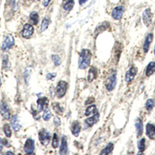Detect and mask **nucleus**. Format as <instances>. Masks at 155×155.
Instances as JSON below:
<instances>
[{
    "label": "nucleus",
    "mask_w": 155,
    "mask_h": 155,
    "mask_svg": "<svg viewBox=\"0 0 155 155\" xmlns=\"http://www.w3.org/2000/svg\"><path fill=\"white\" fill-rule=\"evenodd\" d=\"M91 58V51L88 49H84L80 53L79 58V68L80 69H86L90 64Z\"/></svg>",
    "instance_id": "f257e3e1"
},
{
    "label": "nucleus",
    "mask_w": 155,
    "mask_h": 155,
    "mask_svg": "<svg viewBox=\"0 0 155 155\" xmlns=\"http://www.w3.org/2000/svg\"><path fill=\"white\" fill-rule=\"evenodd\" d=\"M38 136H39V140L40 141V143L44 146H47L50 143L51 139V133L47 130H44V129H42L39 131Z\"/></svg>",
    "instance_id": "f03ea898"
},
{
    "label": "nucleus",
    "mask_w": 155,
    "mask_h": 155,
    "mask_svg": "<svg viewBox=\"0 0 155 155\" xmlns=\"http://www.w3.org/2000/svg\"><path fill=\"white\" fill-rule=\"evenodd\" d=\"M68 85L66 81L61 80L58 82L57 88H56V95L58 98H63L65 96L67 90H68Z\"/></svg>",
    "instance_id": "7ed1b4c3"
},
{
    "label": "nucleus",
    "mask_w": 155,
    "mask_h": 155,
    "mask_svg": "<svg viewBox=\"0 0 155 155\" xmlns=\"http://www.w3.org/2000/svg\"><path fill=\"white\" fill-rule=\"evenodd\" d=\"M15 40L12 35H8L3 40V45H2V49L3 51H7L14 45Z\"/></svg>",
    "instance_id": "20e7f679"
},
{
    "label": "nucleus",
    "mask_w": 155,
    "mask_h": 155,
    "mask_svg": "<svg viewBox=\"0 0 155 155\" xmlns=\"http://www.w3.org/2000/svg\"><path fill=\"white\" fill-rule=\"evenodd\" d=\"M125 12V7L123 5H118L116 8H114L112 12V16L114 20H119L123 16V13Z\"/></svg>",
    "instance_id": "39448f33"
},
{
    "label": "nucleus",
    "mask_w": 155,
    "mask_h": 155,
    "mask_svg": "<svg viewBox=\"0 0 155 155\" xmlns=\"http://www.w3.org/2000/svg\"><path fill=\"white\" fill-rule=\"evenodd\" d=\"M116 84V72H114L111 74L110 76L109 77V79H107L106 81V89L108 91H111L112 90H113Z\"/></svg>",
    "instance_id": "423d86ee"
},
{
    "label": "nucleus",
    "mask_w": 155,
    "mask_h": 155,
    "mask_svg": "<svg viewBox=\"0 0 155 155\" xmlns=\"http://www.w3.org/2000/svg\"><path fill=\"white\" fill-rule=\"evenodd\" d=\"M33 31H34V29H33V27L32 25L29 24V23H26L23 28L22 33H21L22 37L26 38V39H28L32 36L33 33Z\"/></svg>",
    "instance_id": "0eeeda50"
},
{
    "label": "nucleus",
    "mask_w": 155,
    "mask_h": 155,
    "mask_svg": "<svg viewBox=\"0 0 155 155\" xmlns=\"http://www.w3.org/2000/svg\"><path fill=\"white\" fill-rule=\"evenodd\" d=\"M48 102L49 100L47 97H43V98H40L37 99V110L38 112H41V111H44L47 109V106H48Z\"/></svg>",
    "instance_id": "6e6552de"
},
{
    "label": "nucleus",
    "mask_w": 155,
    "mask_h": 155,
    "mask_svg": "<svg viewBox=\"0 0 155 155\" xmlns=\"http://www.w3.org/2000/svg\"><path fill=\"white\" fill-rule=\"evenodd\" d=\"M137 68L135 66H132L126 74V82H130V81H133L136 75H137Z\"/></svg>",
    "instance_id": "1a4fd4ad"
},
{
    "label": "nucleus",
    "mask_w": 155,
    "mask_h": 155,
    "mask_svg": "<svg viewBox=\"0 0 155 155\" xmlns=\"http://www.w3.org/2000/svg\"><path fill=\"white\" fill-rule=\"evenodd\" d=\"M0 113L2 114V116L4 117V119H8L10 117V112L9 106H8L7 103L5 102H3L2 103L0 104Z\"/></svg>",
    "instance_id": "9d476101"
},
{
    "label": "nucleus",
    "mask_w": 155,
    "mask_h": 155,
    "mask_svg": "<svg viewBox=\"0 0 155 155\" xmlns=\"http://www.w3.org/2000/svg\"><path fill=\"white\" fill-rule=\"evenodd\" d=\"M143 23L147 27H149L152 22V12H151L150 9H147V10H144L143 13Z\"/></svg>",
    "instance_id": "9b49d317"
},
{
    "label": "nucleus",
    "mask_w": 155,
    "mask_h": 155,
    "mask_svg": "<svg viewBox=\"0 0 155 155\" xmlns=\"http://www.w3.org/2000/svg\"><path fill=\"white\" fill-rule=\"evenodd\" d=\"M35 148V144H34V140L32 139H28L26 141V143L24 144V151L27 154H33V150Z\"/></svg>",
    "instance_id": "f8f14e48"
},
{
    "label": "nucleus",
    "mask_w": 155,
    "mask_h": 155,
    "mask_svg": "<svg viewBox=\"0 0 155 155\" xmlns=\"http://www.w3.org/2000/svg\"><path fill=\"white\" fill-rule=\"evenodd\" d=\"M146 134L151 140L155 139V126L153 123H147L146 126Z\"/></svg>",
    "instance_id": "ddd939ff"
},
{
    "label": "nucleus",
    "mask_w": 155,
    "mask_h": 155,
    "mask_svg": "<svg viewBox=\"0 0 155 155\" xmlns=\"http://www.w3.org/2000/svg\"><path fill=\"white\" fill-rule=\"evenodd\" d=\"M99 119V113H95L91 117L87 118L85 121V124L86 125V127H91L92 126L98 122Z\"/></svg>",
    "instance_id": "4468645a"
},
{
    "label": "nucleus",
    "mask_w": 155,
    "mask_h": 155,
    "mask_svg": "<svg viewBox=\"0 0 155 155\" xmlns=\"http://www.w3.org/2000/svg\"><path fill=\"white\" fill-rule=\"evenodd\" d=\"M153 39H154V35L153 33H148L145 38V41L143 44V51L147 53L150 49V44L152 43Z\"/></svg>",
    "instance_id": "2eb2a0df"
},
{
    "label": "nucleus",
    "mask_w": 155,
    "mask_h": 155,
    "mask_svg": "<svg viewBox=\"0 0 155 155\" xmlns=\"http://www.w3.org/2000/svg\"><path fill=\"white\" fill-rule=\"evenodd\" d=\"M11 125L12 126V129L16 132H18L21 129V125H20V121H19L18 116L16 115H14L11 117Z\"/></svg>",
    "instance_id": "dca6fc26"
},
{
    "label": "nucleus",
    "mask_w": 155,
    "mask_h": 155,
    "mask_svg": "<svg viewBox=\"0 0 155 155\" xmlns=\"http://www.w3.org/2000/svg\"><path fill=\"white\" fill-rule=\"evenodd\" d=\"M68 142L65 136H63L61 139V148H60V154L64 155L68 153Z\"/></svg>",
    "instance_id": "f3484780"
},
{
    "label": "nucleus",
    "mask_w": 155,
    "mask_h": 155,
    "mask_svg": "<svg viewBox=\"0 0 155 155\" xmlns=\"http://www.w3.org/2000/svg\"><path fill=\"white\" fill-rule=\"evenodd\" d=\"M71 130L72 133H73V135L75 137H78L81 131V124L78 121H74V123H72V126H71Z\"/></svg>",
    "instance_id": "a211bd4d"
},
{
    "label": "nucleus",
    "mask_w": 155,
    "mask_h": 155,
    "mask_svg": "<svg viewBox=\"0 0 155 155\" xmlns=\"http://www.w3.org/2000/svg\"><path fill=\"white\" fill-rule=\"evenodd\" d=\"M74 5V0H63L62 7L66 11H71Z\"/></svg>",
    "instance_id": "6ab92c4d"
},
{
    "label": "nucleus",
    "mask_w": 155,
    "mask_h": 155,
    "mask_svg": "<svg viewBox=\"0 0 155 155\" xmlns=\"http://www.w3.org/2000/svg\"><path fill=\"white\" fill-rule=\"evenodd\" d=\"M135 126L136 129H137V137H140V136L143 134V122L140 119H138L136 121L135 123Z\"/></svg>",
    "instance_id": "aec40b11"
},
{
    "label": "nucleus",
    "mask_w": 155,
    "mask_h": 155,
    "mask_svg": "<svg viewBox=\"0 0 155 155\" xmlns=\"http://www.w3.org/2000/svg\"><path fill=\"white\" fill-rule=\"evenodd\" d=\"M96 77H97V70H96V68L91 67V68L89 69V73H88V78H87L88 81L91 82L94 79H96Z\"/></svg>",
    "instance_id": "412c9836"
},
{
    "label": "nucleus",
    "mask_w": 155,
    "mask_h": 155,
    "mask_svg": "<svg viewBox=\"0 0 155 155\" xmlns=\"http://www.w3.org/2000/svg\"><path fill=\"white\" fill-rule=\"evenodd\" d=\"M155 72V61L150 62L146 68V75L147 77L152 75Z\"/></svg>",
    "instance_id": "4be33fe9"
},
{
    "label": "nucleus",
    "mask_w": 155,
    "mask_h": 155,
    "mask_svg": "<svg viewBox=\"0 0 155 155\" xmlns=\"http://www.w3.org/2000/svg\"><path fill=\"white\" fill-rule=\"evenodd\" d=\"M52 108H53V110H54L56 113L58 114V115H62V114H63L64 109L62 108L61 106L59 103H57V102L53 103Z\"/></svg>",
    "instance_id": "5701e85b"
},
{
    "label": "nucleus",
    "mask_w": 155,
    "mask_h": 155,
    "mask_svg": "<svg viewBox=\"0 0 155 155\" xmlns=\"http://www.w3.org/2000/svg\"><path fill=\"white\" fill-rule=\"evenodd\" d=\"M113 148H114L113 143H108L106 147L104 148L103 150L100 152V154H110V153L113 151Z\"/></svg>",
    "instance_id": "b1692460"
},
{
    "label": "nucleus",
    "mask_w": 155,
    "mask_h": 155,
    "mask_svg": "<svg viewBox=\"0 0 155 155\" xmlns=\"http://www.w3.org/2000/svg\"><path fill=\"white\" fill-rule=\"evenodd\" d=\"M30 21L33 23V25H37L39 22V14L37 12H32L30 15Z\"/></svg>",
    "instance_id": "393cba45"
},
{
    "label": "nucleus",
    "mask_w": 155,
    "mask_h": 155,
    "mask_svg": "<svg viewBox=\"0 0 155 155\" xmlns=\"http://www.w3.org/2000/svg\"><path fill=\"white\" fill-rule=\"evenodd\" d=\"M96 112V106L95 105H91L89 106L88 108L86 109L85 110V115L86 116H89L91 114H95Z\"/></svg>",
    "instance_id": "a878e982"
},
{
    "label": "nucleus",
    "mask_w": 155,
    "mask_h": 155,
    "mask_svg": "<svg viewBox=\"0 0 155 155\" xmlns=\"http://www.w3.org/2000/svg\"><path fill=\"white\" fill-rule=\"evenodd\" d=\"M154 104H155L154 100L152 99V98H149L145 104V107L146 109H147V110L150 112V111L153 109V108L154 107Z\"/></svg>",
    "instance_id": "bb28decb"
},
{
    "label": "nucleus",
    "mask_w": 155,
    "mask_h": 155,
    "mask_svg": "<svg viewBox=\"0 0 155 155\" xmlns=\"http://www.w3.org/2000/svg\"><path fill=\"white\" fill-rule=\"evenodd\" d=\"M50 23H51V20H50L48 18H44V20H43L41 23V31H45V30H47V27H49Z\"/></svg>",
    "instance_id": "cd10ccee"
},
{
    "label": "nucleus",
    "mask_w": 155,
    "mask_h": 155,
    "mask_svg": "<svg viewBox=\"0 0 155 155\" xmlns=\"http://www.w3.org/2000/svg\"><path fill=\"white\" fill-rule=\"evenodd\" d=\"M145 142L146 140L144 138H142V139L138 142L137 143L138 149H139L140 153H143V151H144V150H145Z\"/></svg>",
    "instance_id": "c85d7f7f"
},
{
    "label": "nucleus",
    "mask_w": 155,
    "mask_h": 155,
    "mask_svg": "<svg viewBox=\"0 0 155 155\" xmlns=\"http://www.w3.org/2000/svg\"><path fill=\"white\" fill-rule=\"evenodd\" d=\"M59 145V138L56 133H54L53 135V139H52V146L54 148H57Z\"/></svg>",
    "instance_id": "c756f323"
},
{
    "label": "nucleus",
    "mask_w": 155,
    "mask_h": 155,
    "mask_svg": "<svg viewBox=\"0 0 155 155\" xmlns=\"http://www.w3.org/2000/svg\"><path fill=\"white\" fill-rule=\"evenodd\" d=\"M52 61L54 62L55 66H59L60 64H61V57H60L58 55H56V54H53V55H52Z\"/></svg>",
    "instance_id": "7c9ffc66"
},
{
    "label": "nucleus",
    "mask_w": 155,
    "mask_h": 155,
    "mask_svg": "<svg viewBox=\"0 0 155 155\" xmlns=\"http://www.w3.org/2000/svg\"><path fill=\"white\" fill-rule=\"evenodd\" d=\"M3 130H4V133H5V136L7 137H10L11 135H12V130H11V128L9 124H5L4 126H3Z\"/></svg>",
    "instance_id": "2f4dec72"
},
{
    "label": "nucleus",
    "mask_w": 155,
    "mask_h": 155,
    "mask_svg": "<svg viewBox=\"0 0 155 155\" xmlns=\"http://www.w3.org/2000/svg\"><path fill=\"white\" fill-rule=\"evenodd\" d=\"M52 114L51 112L47 109H45L44 112V114H43V119H44V120L45 121H48L51 117Z\"/></svg>",
    "instance_id": "473e14b6"
},
{
    "label": "nucleus",
    "mask_w": 155,
    "mask_h": 155,
    "mask_svg": "<svg viewBox=\"0 0 155 155\" xmlns=\"http://www.w3.org/2000/svg\"><path fill=\"white\" fill-rule=\"evenodd\" d=\"M8 62H9V59H8L7 55H4V57H3V65L4 68H7L8 67Z\"/></svg>",
    "instance_id": "72a5a7b5"
},
{
    "label": "nucleus",
    "mask_w": 155,
    "mask_h": 155,
    "mask_svg": "<svg viewBox=\"0 0 155 155\" xmlns=\"http://www.w3.org/2000/svg\"><path fill=\"white\" fill-rule=\"evenodd\" d=\"M54 125H55V126H57V127H58L60 125H61V119H60L59 117H57V116H55L54 118Z\"/></svg>",
    "instance_id": "f704fd0d"
},
{
    "label": "nucleus",
    "mask_w": 155,
    "mask_h": 155,
    "mask_svg": "<svg viewBox=\"0 0 155 155\" xmlns=\"http://www.w3.org/2000/svg\"><path fill=\"white\" fill-rule=\"evenodd\" d=\"M32 113L33 115V116H34V118L36 119H40V116L39 114H38V112H37V111L34 110V109L32 107Z\"/></svg>",
    "instance_id": "c9c22d12"
},
{
    "label": "nucleus",
    "mask_w": 155,
    "mask_h": 155,
    "mask_svg": "<svg viewBox=\"0 0 155 155\" xmlns=\"http://www.w3.org/2000/svg\"><path fill=\"white\" fill-rule=\"evenodd\" d=\"M55 77H56V74L55 73H51V74L49 73V74H47V79L48 80H53Z\"/></svg>",
    "instance_id": "e433bc0d"
},
{
    "label": "nucleus",
    "mask_w": 155,
    "mask_h": 155,
    "mask_svg": "<svg viewBox=\"0 0 155 155\" xmlns=\"http://www.w3.org/2000/svg\"><path fill=\"white\" fill-rule=\"evenodd\" d=\"M3 145H5V147H10V143H9V141L6 140V139H3Z\"/></svg>",
    "instance_id": "4c0bfd02"
},
{
    "label": "nucleus",
    "mask_w": 155,
    "mask_h": 155,
    "mask_svg": "<svg viewBox=\"0 0 155 155\" xmlns=\"http://www.w3.org/2000/svg\"><path fill=\"white\" fill-rule=\"evenodd\" d=\"M51 1V0H43V2H42V3H43L44 6V7H47V5H49V3Z\"/></svg>",
    "instance_id": "58836bf2"
},
{
    "label": "nucleus",
    "mask_w": 155,
    "mask_h": 155,
    "mask_svg": "<svg viewBox=\"0 0 155 155\" xmlns=\"http://www.w3.org/2000/svg\"><path fill=\"white\" fill-rule=\"evenodd\" d=\"M87 2H88V0H79V5H84V4H85V3H87Z\"/></svg>",
    "instance_id": "ea45409f"
},
{
    "label": "nucleus",
    "mask_w": 155,
    "mask_h": 155,
    "mask_svg": "<svg viewBox=\"0 0 155 155\" xmlns=\"http://www.w3.org/2000/svg\"><path fill=\"white\" fill-rule=\"evenodd\" d=\"M3 147V140L0 138V150H2Z\"/></svg>",
    "instance_id": "a19ab883"
},
{
    "label": "nucleus",
    "mask_w": 155,
    "mask_h": 155,
    "mask_svg": "<svg viewBox=\"0 0 155 155\" xmlns=\"http://www.w3.org/2000/svg\"><path fill=\"white\" fill-rule=\"evenodd\" d=\"M13 154V153L12 152H10V151H9V152H7V154Z\"/></svg>",
    "instance_id": "79ce46f5"
},
{
    "label": "nucleus",
    "mask_w": 155,
    "mask_h": 155,
    "mask_svg": "<svg viewBox=\"0 0 155 155\" xmlns=\"http://www.w3.org/2000/svg\"><path fill=\"white\" fill-rule=\"evenodd\" d=\"M1 85H2V81H1V78H0V87H1Z\"/></svg>",
    "instance_id": "37998d69"
},
{
    "label": "nucleus",
    "mask_w": 155,
    "mask_h": 155,
    "mask_svg": "<svg viewBox=\"0 0 155 155\" xmlns=\"http://www.w3.org/2000/svg\"><path fill=\"white\" fill-rule=\"evenodd\" d=\"M154 54H155V47H154Z\"/></svg>",
    "instance_id": "c03bdc74"
},
{
    "label": "nucleus",
    "mask_w": 155,
    "mask_h": 155,
    "mask_svg": "<svg viewBox=\"0 0 155 155\" xmlns=\"http://www.w3.org/2000/svg\"><path fill=\"white\" fill-rule=\"evenodd\" d=\"M34 1H37V0H34Z\"/></svg>",
    "instance_id": "a18cd8bd"
}]
</instances>
